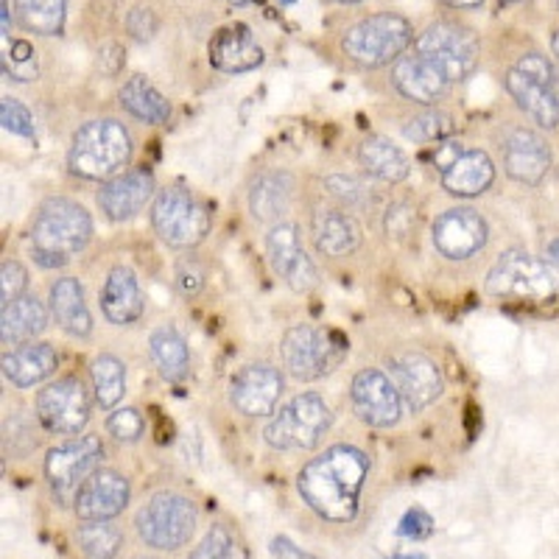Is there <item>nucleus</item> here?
Listing matches in <instances>:
<instances>
[{
  "mask_svg": "<svg viewBox=\"0 0 559 559\" xmlns=\"http://www.w3.org/2000/svg\"><path fill=\"white\" fill-rule=\"evenodd\" d=\"M93 389H96V401L102 408H115L123 401L127 392V369L115 356H98L90 367Z\"/></svg>",
  "mask_w": 559,
  "mask_h": 559,
  "instance_id": "nucleus-35",
  "label": "nucleus"
},
{
  "mask_svg": "<svg viewBox=\"0 0 559 559\" xmlns=\"http://www.w3.org/2000/svg\"><path fill=\"white\" fill-rule=\"evenodd\" d=\"M129 481L115 471H96L79 489L76 509L79 521H112L127 509Z\"/></svg>",
  "mask_w": 559,
  "mask_h": 559,
  "instance_id": "nucleus-19",
  "label": "nucleus"
},
{
  "mask_svg": "<svg viewBox=\"0 0 559 559\" xmlns=\"http://www.w3.org/2000/svg\"><path fill=\"white\" fill-rule=\"evenodd\" d=\"M503 3H523V0H503Z\"/></svg>",
  "mask_w": 559,
  "mask_h": 559,
  "instance_id": "nucleus-57",
  "label": "nucleus"
},
{
  "mask_svg": "<svg viewBox=\"0 0 559 559\" xmlns=\"http://www.w3.org/2000/svg\"><path fill=\"white\" fill-rule=\"evenodd\" d=\"M152 224L163 243L174 249H191L210 233V213L191 191L166 188L154 199Z\"/></svg>",
  "mask_w": 559,
  "mask_h": 559,
  "instance_id": "nucleus-8",
  "label": "nucleus"
},
{
  "mask_svg": "<svg viewBox=\"0 0 559 559\" xmlns=\"http://www.w3.org/2000/svg\"><path fill=\"white\" fill-rule=\"evenodd\" d=\"M358 163L369 177L381 179V182H403L412 171L406 154L381 134H372L358 146Z\"/></svg>",
  "mask_w": 559,
  "mask_h": 559,
  "instance_id": "nucleus-31",
  "label": "nucleus"
},
{
  "mask_svg": "<svg viewBox=\"0 0 559 559\" xmlns=\"http://www.w3.org/2000/svg\"><path fill=\"white\" fill-rule=\"evenodd\" d=\"M453 132H456V121H453V115L442 112V109L414 115L412 121L403 127V134L414 143H439V140L451 138Z\"/></svg>",
  "mask_w": 559,
  "mask_h": 559,
  "instance_id": "nucleus-37",
  "label": "nucleus"
},
{
  "mask_svg": "<svg viewBox=\"0 0 559 559\" xmlns=\"http://www.w3.org/2000/svg\"><path fill=\"white\" fill-rule=\"evenodd\" d=\"M433 532V518L428 515L426 509H408L406 515H403L401 526H397V534L401 537H408V540H423V537H428V534Z\"/></svg>",
  "mask_w": 559,
  "mask_h": 559,
  "instance_id": "nucleus-45",
  "label": "nucleus"
},
{
  "mask_svg": "<svg viewBox=\"0 0 559 559\" xmlns=\"http://www.w3.org/2000/svg\"><path fill=\"white\" fill-rule=\"evenodd\" d=\"M227 3H233V7H243L247 0H227Z\"/></svg>",
  "mask_w": 559,
  "mask_h": 559,
  "instance_id": "nucleus-55",
  "label": "nucleus"
},
{
  "mask_svg": "<svg viewBox=\"0 0 559 559\" xmlns=\"http://www.w3.org/2000/svg\"><path fill=\"white\" fill-rule=\"evenodd\" d=\"M45 324H48V313H45L43 302L32 294H23V297L3 306V311H0V342L7 349L20 347V344L39 336L45 331Z\"/></svg>",
  "mask_w": 559,
  "mask_h": 559,
  "instance_id": "nucleus-26",
  "label": "nucleus"
},
{
  "mask_svg": "<svg viewBox=\"0 0 559 559\" xmlns=\"http://www.w3.org/2000/svg\"><path fill=\"white\" fill-rule=\"evenodd\" d=\"M546 254H548V263H554V266L559 269V238H554V241L548 243Z\"/></svg>",
  "mask_w": 559,
  "mask_h": 559,
  "instance_id": "nucleus-52",
  "label": "nucleus"
},
{
  "mask_svg": "<svg viewBox=\"0 0 559 559\" xmlns=\"http://www.w3.org/2000/svg\"><path fill=\"white\" fill-rule=\"evenodd\" d=\"M107 428L109 433H112L115 439H121V442H138V439L143 437L146 423H143V417H140L134 408H121V412L109 414Z\"/></svg>",
  "mask_w": 559,
  "mask_h": 559,
  "instance_id": "nucleus-42",
  "label": "nucleus"
},
{
  "mask_svg": "<svg viewBox=\"0 0 559 559\" xmlns=\"http://www.w3.org/2000/svg\"><path fill=\"white\" fill-rule=\"evenodd\" d=\"M177 286L185 297H193V294L202 292L204 272L193 261H182L177 266Z\"/></svg>",
  "mask_w": 559,
  "mask_h": 559,
  "instance_id": "nucleus-47",
  "label": "nucleus"
},
{
  "mask_svg": "<svg viewBox=\"0 0 559 559\" xmlns=\"http://www.w3.org/2000/svg\"><path fill=\"white\" fill-rule=\"evenodd\" d=\"M104 317L112 324H132L143 317V294L132 269L115 266L102 292Z\"/></svg>",
  "mask_w": 559,
  "mask_h": 559,
  "instance_id": "nucleus-25",
  "label": "nucleus"
},
{
  "mask_svg": "<svg viewBox=\"0 0 559 559\" xmlns=\"http://www.w3.org/2000/svg\"><path fill=\"white\" fill-rule=\"evenodd\" d=\"M148 347H152V358L159 372H163V378L182 381L188 376V367H191L188 344H185V338L174 328H157L152 338H148Z\"/></svg>",
  "mask_w": 559,
  "mask_h": 559,
  "instance_id": "nucleus-33",
  "label": "nucleus"
},
{
  "mask_svg": "<svg viewBox=\"0 0 559 559\" xmlns=\"http://www.w3.org/2000/svg\"><path fill=\"white\" fill-rule=\"evenodd\" d=\"M551 48H554V57L559 59V32L554 34V39H551Z\"/></svg>",
  "mask_w": 559,
  "mask_h": 559,
  "instance_id": "nucleus-54",
  "label": "nucleus"
},
{
  "mask_svg": "<svg viewBox=\"0 0 559 559\" xmlns=\"http://www.w3.org/2000/svg\"><path fill=\"white\" fill-rule=\"evenodd\" d=\"M394 559H428V557L419 551H401V554H394Z\"/></svg>",
  "mask_w": 559,
  "mask_h": 559,
  "instance_id": "nucleus-53",
  "label": "nucleus"
},
{
  "mask_svg": "<svg viewBox=\"0 0 559 559\" xmlns=\"http://www.w3.org/2000/svg\"><path fill=\"white\" fill-rule=\"evenodd\" d=\"M414 32L412 23L401 14H372L361 20L353 28H347L342 39V48L353 62L361 68H383L389 62H397L401 53L412 45Z\"/></svg>",
  "mask_w": 559,
  "mask_h": 559,
  "instance_id": "nucleus-4",
  "label": "nucleus"
},
{
  "mask_svg": "<svg viewBox=\"0 0 559 559\" xmlns=\"http://www.w3.org/2000/svg\"><path fill=\"white\" fill-rule=\"evenodd\" d=\"M266 252L272 269L286 280L294 292H311L319 283V272L302 249L299 229L294 224H277L266 238Z\"/></svg>",
  "mask_w": 559,
  "mask_h": 559,
  "instance_id": "nucleus-15",
  "label": "nucleus"
},
{
  "mask_svg": "<svg viewBox=\"0 0 559 559\" xmlns=\"http://www.w3.org/2000/svg\"><path fill=\"white\" fill-rule=\"evenodd\" d=\"M57 364L59 358L51 344H26V347H17L3 356V376L14 386L28 389L51 378L57 372Z\"/></svg>",
  "mask_w": 559,
  "mask_h": 559,
  "instance_id": "nucleus-29",
  "label": "nucleus"
},
{
  "mask_svg": "<svg viewBox=\"0 0 559 559\" xmlns=\"http://www.w3.org/2000/svg\"><path fill=\"white\" fill-rule=\"evenodd\" d=\"M445 3L453 9H478L484 0H445Z\"/></svg>",
  "mask_w": 559,
  "mask_h": 559,
  "instance_id": "nucleus-51",
  "label": "nucleus"
},
{
  "mask_svg": "<svg viewBox=\"0 0 559 559\" xmlns=\"http://www.w3.org/2000/svg\"><path fill=\"white\" fill-rule=\"evenodd\" d=\"M507 90L509 96L515 98L518 107H521L537 127H559V98L554 96L551 90L543 87V84L534 82V79H528L526 73H521L518 68H512L507 73Z\"/></svg>",
  "mask_w": 559,
  "mask_h": 559,
  "instance_id": "nucleus-27",
  "label": "nucleus"
},
{
  "mask_svg": "<svg viewBox=\"0 0 559 559\" xmlns=\"http://www.w3.org/2000/svg\"><path fill=\"white\" fill-rule=\"evenodd\" d=\"M487 236V222L473 207L445 210L442 216H437L431 229L437 252L451 258V261H464V258H473L476 252H481Z\"/></svg>",
  "mask_w": 559,
  "mask_h": 559,
  "instance_id": "nucleus-14",
  "label": "nucleus"
},
{
  "mask_svg": "<svg viewBox=\"0 0 559 559\" xmlns=\"http://www.w3.org/2000/svg\"><path fill=\"white\" fill-rule=\"evenodd\" d=\"M280 3H294V0H280Z\"/></svg>",
  "mask_w": 559,
  "mask_h": 559,
  "instance_id": "nucleus-58",
  "label": "nucleus"
},
{
  "mask_svg": "<svg viewBox=\"0 0 559 559\" xmlns=\"http://www.w3.org/2000/svg\"><path fill=\"white\" fill-rule=\"evenodd\" d=\"M157 26H159L157 14H154L152 9L138 7V9H132V12H129V17H127L129 34H132L134 39H140V43L152 39L154 34H157Z\"/></svg>",
  "mask_w": 559,
  "mask_h": 559,
  "instance_id": "nucleus-46",
  "label": "nucleus"
},
{
  "mask_svg": "<svg viewBox=\"0 0 559 559\" xmlns=\"http://www.w3.org/2000/svg\"><path fill=\"white\" fill-rule=\"evenodd\" d=\"M280 394H283V376L269 364H249L233 378V386H229V401L247 417L274 414Z\"/></svg>",
  "mask_w": 559,
  "mask_h": 559,
  "instance_id": "nucleus-18",
  "label": "nucleus"
},
{
  "mask_svg": "<svg viewBox=\"0 0 559 559\" xmlns=\"http://www.w3.org/2000/svg\"><path fill=\"white\" fill-rule=\"evenodd\" d=\"M93 222L90 213L73 199H48L39 207L32 227V254L45 269L70 263L90 243Z\"/></svg>",
  "mask_w": 559,
  "mask_h": 559,
  "instance_id": "nucleus-2",
  "label": "nucleus"
},
{
  "mask_svg": "<svg viewBox=\"0 0 559 559\" xmlns=\"http://www.w3.org/2000/svg\"><path fill=\"white\" fill-rule=\"evenodd\" d=\"M64 9H68V0H14L20 26L26 32L45 34V37L62 32Z\"/></svg>",
  "mask_w": 559,
  "mask_h": 559,
  "instance_id": "nucleus-34",
  "label": "nucleus"
},
{
  "mask_svg": "<svg viewBox=\"0 0 559 559\" xmlns=\"http://www.w3.org/2000/svg\"><path fill=\"white\" fill-rule=\"evenodd\" d=\"M272 554L277 559H317V557H313V554H308V551H302V548L294 546V543L288 540V537H274V540H272Z\"/></svg>",
  "mask_w": 559,
  "mask_h": 559,
  "instance_id": "nucleus-49",
  "label": "nucleus"
},
{
  "mask_svg": "<svg viewBox=\"0 0 559 559\" xmlns=\"http://www.w3.org/2000/svg\"><path fill=\"white\" fill-rule=\"evenodd\" d=\"M132 159V138L123 123L90 121L73 134L68 152L70 171L82 179H112L129 166Z\"/></svg>",
  "mask_w": 559,
  "mask_h": 559,
  "instance_id": "nucleus-3",
  "label": "nucleus"
},
{
  "mask_svg": "<svg viewBox=\"0 0 559 559\" xmlns=\"http://www.w3.org/2000/svg\"><path fill=\"white\" fill-rule=\"evenodd\" d=\"M280 353L297 381H317L342 364L347 356V342L338 333L319 331L313 324H294L283 336Z\"/></svg>",
  "mask_w": 559,
  "mask_h": 559,
  "instance_id": "nucleus-5",
  "label": "nucleus"
},
{
  "mask_svg": "<svg viewBox=\"0 0 559 559\" xmlns=\"http://www.w3.org/2000/svg\"><path fill=\"white\" fill-rule=\"evenodd\" d=\"M515 68L526 73L528 79H534V82H540L543 87H548L559 98V70L543 53H523Z\"/></svg>",
  "mask_w": 559,
  "mask_h": 559,
  "instance_id": "nucleus-40",
  "label": "nucleus"
},
{
  "mask_svg": "<svg viewBox=\"0 0 559 559\" xmlns=\"http://www.w3.org/2000/svg\"><path fill=\"white\" fill-rule=\"evenodd\" d=\"M369 462L358 448L333 445L299 471L297 489L319 518L349 523L358 512Z\"/></svg>",
  "mask_w": 559,
  "mask_h": 559,
  "instance_id": "nucleus-1",
  "label": "nucleus"
},
{
  "mask_svg": "<svg viewBox=\"0 0 559 559\" xmlns=\"http://www.w3.org/2000/svg\"><path fill=\"white\" fill-rule=\"evenodd\" d=\"M338 3H358V0H338Z\"/></svg>",
  "mask_w": 559,
  "mask_h": 559,
  "instance_id": "nucleus-56",
  "label": "nucleus"
},
{
  "mask_svg": "<svg viewBox=\"0 0 559 559\" xmlns=\"http://www.w3.org/2000/svg\"><path fill=\"white\" fill-rule=\"evenodd\" d=\"M76 540L87 559H115L123 546V534L109 521H84L76 532Z\"/></svg>",
  "mask_w": 559,
  "mask_h": 559,
  "instance_id": "nucleus-36",
  "label": "nucleus"
},
{
  "mask_svg": "<svg viewBox=\"0 0 559 559\" xmlns=\"http://www.w3.org/2000/svg\"><path fill=\"white\" fill-rule=\"evenodd\" d=\"M121 104L134 118L146 123H157V127L159 123H168V118H171V104L166 102V96L146 76H132L123 84Z\"/></svg>",
  "mask_w": 559,
  "mask_h": 559,
  "instance_id": "nucleus-32",
  "label": "nucleus"
},
{
  "mask_svg": "<svg viewBox=\"0 0 559 559\" xmlns=\"http://www.w3.org/2000/svg\"><path fill=\"white\" fill-rule=\"evenodd\" d=\"M557 288L559 269L521 249L501 254L487 277V292L509 299H548Z\"/></svg>",
  "mask_w": 559,
  "mask_h": 559,
  "instance_id": "nucleus-7",
  "label": "nucleus"
},
{
  "mask_svg": "<svg viewBox=\"0 0 559 559\" xmlns=\"http://www.w3.org/2000/svg\"><path fill=\"white\" fill-rule=\"evenodd\" d=\"M154 197V177L148 171H127L109 179L98 193V204L112 222H127L138 216Z\"/></svg>",
  "mask_w": 559,
  "mask_h": 559,
  "instance_id": "nucleus-20",
  "label": "nucleus"
},
{
  "mask_svg": "<svg viewBox=\"0 0 559 559\" xmlns=\"http://www.w3.org/2000/svg\"><path fill=\"white\" fill-rule=\"evenodd\" d=\"M496 179V166L487 152H462L451 166L442 168V188L453 197H478Z\"/></svg>",
  "mask_w": 559,
  "mask_h": 559,
  "instance_id": "nucleus-24",
  "label": "nucleus"
},
{
  "mask_svg": "<svg viewBox=\"0 0 559 559\" xmlns=\"http://www.w3.org/2000/svg\"><path fill=\"white\" fill-rule=\"evenodd\" d=\"M414 53L431 62L448 82H462L476 70L478 43L467 28L453 23H433L417 37Z\"/></svg>",
  "mask_w": 559,
  "mask_h": 559,
  "instance_id": "nucleus-11",
  "label": "nucleus"
},
{
  "mask_svg": "<svg viewBox=\"0 0 559 559\" xmlns=\"http://www.w3.org/2000/svg\"><path fill=\"white\" fill-rule=\"evenodd\" d=\"M0 123L3 129L20 138H34V118L26 107L14 98H3L0 102Z\"/></svg>",
  "mask_w": 559,
  "mask_h": 559,
  "instance_id": "nucleus-41",
  "label": "nucleus"
},
{
  "mask_svg": "<svg viewBox=\"0 0 559 559\" xmlns=\"http://www.w3.org/2000/svg\"><path fill=\"white\" fill-rule=\"evenodd\" d=\"M392 84L397 87L401 96H406L408 102L417 104H433L445 96L451 82H448L431 62H426L423 57H403L394 62L392 68Z\"/></svg>",
  "mask_w": 559,
  "mask_h": 559,
  "instance_id": "nucleus-21",
  "label": "nucleus"
},
{
  "mask_svg": "<svg viewBox=\"0 0 559 559\" xmlns=\"http://www.w3.org/2000/svg\"><path fill=\"white\" fill-rule=\"evenodd\" d=\"M98 68L107 73V76H115L118 70L123 68V51H121V45H115V43H107L98 51Z\"/></svg>",
  "mask_w": 559,
  "mask_h": 559,
  "instance_id": "nucleus-48",
  "label": "nucleus"
},
{
  "mask_svg": "<svg viewBox=\"0 0 559 559\" xmlns=\"http://www.w3.org/2000/svg\"><path fill=\"white\" fill-rule=\"evenodd\" d=\"M263 62V48L247 26H227L210 39V64L224 73H247Z\"/></svg>",
  "mask_w": 559,
  "mask_h": 559,
  "instance_id": "nucleus-22",
  "label": "nucleus"
},
{
  "mask_svg": "<svg viewBox=\"0 0 559 559\" xmlns=\"http://www.w3.org/2000/svg\"><path fill=\"white\" fill-rule=\"evenodd\" d=\"M328 428H331L328 403L317 392H302L269 419L266 442L277 451H308L322 442Z\"/></svg>",
  "mask_w": 559,
  "mask_h": 559,
  "instance_id": "nucleus-6",
  "label": "nucleus"
},
{
  "mask_svg": "<svg viewBox=\"0 0 559 559\" xmlns=\"http://www.w3.org/2000/svg\"><path fill=\"white\" fill-rule=\"evenodd\" d=\"M188 559H243V551L224 526H213Z\"/></svg>",
  "mask_w": 559,
  "mask_h": 559,
  "instance_id": "nucleus-39",
  "label": "nucleus"
},
{
  "mask_svg": "<svg viewBox=\"0 0 559 559\" xmlns=\"http://www.w3.org/2000/svg\"><path fill=\"white\" fill-rule=\"evenodd\" d=\"M37 417L51 433L73 437L82 431L90 423V397L84 383L76 378H62L45 386L37 394Z\"/></svg>",
  "mask_w": 559,
  "mask_h": 559,
  "instance_id": "nucleus-12",
  "label": "nucleus"
},
{
  "mask_svg": "<svg viewBox=\"0 0 559 559\" xmlns=\"http://www.w3.org/2000/svg\"><path fill=\"white\" fill-rule=\"evenodd\" d=\"M39 73L37 51L26 39H14L12 48L3 51V76L14 79V82H34Z\"/></svg>",
  "mask_w": 559,
  "mask_h": 559,
  "instance_id": "nucleus-38",
  "label": "nucleus"
},
{
  "mask_svg": "<svg viewBox=\"0 0 559 559\" xmlns=\"http://www.w3.org/2000/svg\"><path fill=\"white\" fill-rule=\"evenodd\" d=\"M294 193V179L286 171H266L252 182L249 191V210L263 224L280 222L288 213Z\"/></svg>",
  "mask_w": 559,
  "mask_h": 559,
  "instance_id": "nucleus-30",
  "label": "nucleus"
},
{
  "mask_svg": "<svg viewBox=\"0 0 559 559\" xmlns=\"http://www.w3.org/2000/svg\"><path fill=\"white\" fill-rule=\"evenodd\" d=\"M51 313L68 336L84 338L93 331V317L84 302V288L76 277H62L51 286Z\"/></svg>",
  "mask_w": 559,
  "mask_h": 559,
  "instance_id": "nucleus-28",
  "label": "nucleus"
},
{
  "mask_svg": "<svg viewBox=\"0 0 559 559\" xmlns=\"http://www.w3.org/2000/svg\"><path fill=\"white\" fill-rule=\"evenodd\" d=\"M389 369H392V381L401 392L403 403L412 412H423V408L431 406L445 389L437 364L431 358L419 356V353H403V356L392 358Z\"/></svg>",
  "mask_w": 559,
  "mask_h": 559,
  "instance_id": "nucleus-16",
  "label": "nucleus"
},
{
  "mask_svg": "<svg viewBox=\"0 0 559 559\" xmlns=\"http://www.w3.org/2000/svg\"><path fill=\"white\" fill-rule=\"evenodd\" d=\"M28 286V272L20 266L17 261H3L0 266V299H3V306L14 302L17 297H23Z\"/></svg>",
  "mask_w": 559,
  "mask_h": 559,
  "instance_id": "nucleus-43",
  "label": "nucleus"
},
{
  "mask_svg": "<svg viewBox=\"0 0 559 559\" xmlns=\"http://www.w3.org/2000/svg\"><path fill=\"white\" fill-rule=\"evenodd\" d=\"M313 243L328 258H344L361 247V224L344 210H317L311 218Z\"/></svg>",
  "mask_w": 559,
  "mask_h": 559,
  "instance_id": "nucleus-23",
  "label": "nucleus"
},
{
  "mask_svg": "<svg viewBox=\"0 0 559 559\" xmlns=\"http://www.w3.org/2000/svg\"><path fill=\"white\" fill-rule=\"evenodd\" d=\"M328 185V191L333 193L336 199H342L344 204L349 207H358V204H367L369 202V191L364 188V182H358L356 177H344V174H333V177L324 179Z\"/></svg>",
  "mask_w": 559,
  "mask_h": 559,
  "instance_id": "nucleus-44",
  "label": "nucleus"
},
{
  "mask_svg": "<svg viewBox=\"0 0 559 559\" xmlns=\"http://www.w3.org/2000/svg\"><path fill=\"white\" fill-rule=\"evenodd\" d=\"M0 20H3V43H9V0H0Z\"/></svg>",
  "mask_w": 559,
  "mask_h": 559,
  "instance_id": "nucleus-50",
  "label": "nucleus"
},
{
  "mask_svg": "<svg viewBox=\"0 0 559 559\" xmlns=\"http://www.w3.org/2000/svg\"><path fill=\"white\" fill-rule=\"evenodd\" d=\"M104 459V445L98 437H79L70 439L64 445L48 451L45 459V476L51 484L53 496L62 507L76 503L79 489L87 484V478L96 471H102L98 464Z\"/></svg>",
  "mask_w": 559,
  "mask_h": 559,
  "instance_id": "nucleus-10",
  "label": "nucleus"
},
{
  "mask_svg": "<svg viewBox=\"0 0 559 559\" xmlns=\"http://www.w3.org/2000/svg\"><path fill=\"white\" fill-rule=\"evenodd\" d=\"M140 540L159 551H177L197 532V507L177 492H159L138 512Z\"/></svg>",
  "mask_w": 559,
  "mask_h": 559,
  "instance_id": "nucleus-9",
  "label": "nucleus"
},
{
  "mask_svg": "<svg viewBox=\"0 0 559 559\" xmlns=\"http://www.w3.org/2000/svg\"><path fill=\"white\" fill-rule=\"evenodd\" d=\"M501 159L509 177L523 185H540L554 163L546 138L532 129H512L501 143Z\"/></svg>",
  "mask_w": 559,
  "mask_h": 559,
  "instance_id": "nucleus-17",
  "label": "nucleus"
},
{
  "mask_svg": "<svg viewBox=\"0 0 559 559\" xmlns=\"http://www.w3.org/2000/svg\"><path fill=\"white\" fill-rule=\"evenodd\" d=\"M349 397H353L356 414L367 423V426H397V419H401L403 412V397L401 392H397V386H394L392 378L383 376L381 369H361V372L353 378Z\"/></svg>",
  "mask_w": 559,
  "mask_h": 559,
  "instance_id": "nucleus-13",
  "label": "nucleus"
}]
</instances>
